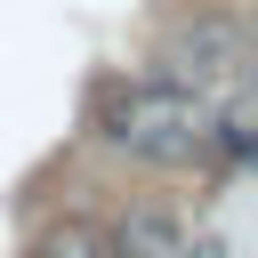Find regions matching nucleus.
Returning <instances> with one entry per match:
<instances>
[{
    "mask_svg": "<svg viewBox=\"0 0 258 258\" xmlns=\"http://www.w3.org/2000/svg\"><path fill=\"white\" fill-rule=\"evenodd\" d=\"M97 137L129 161H153V169H194L218 153V113L210 97L145 73V81H105L97 89Z\"/></svg>",
    "mask_w": 258,
    "mask_h": 258,
    "instance_id": "f257e3e1",
    "label": "nucleus"
},
{
    "mask_svg": "<svg viewBox=\"0 0 258 258\" xmlns=\"http://www.w3.org/2000/svg\"><path fill=\"white\" fill-rule=\"evenodd\" d=\"M161 81H177V89H194V97H242L250 89V40H242V24H226V16H194L169 48H161Z\"/></svg>",
    "mask_w": 258,
    "mask_h": 258,
    "instance_id": "f03ea898",
    "label": "nucleus"
},
{
    "mask_svg": "<svg viewBox=\"0 0 258 258\" xmlns=\"http://www.w3.org/2000/svg\"><path fill=\"white\" fill-rule=\"evenodd\" d=\"M185 250V234H177V218L169 210H121V226H113V250L105 258H177Z\"/></svg>",
    "mask_w": 258,
    "mask_h": 258,
    "instance_id": "7ed1b4c3",
    "label": "nucleus"
},
{
    "mask_svg": "<svg viewBox=\"0 0 258 258\" xmlns=\"http://www.w3.org/2000/svg\"><path fill=\"white\" fill-rule=\"evenodd\" d=\"M32 258H105V242H97L89 226H48V234L32 242Z\"/></svg>",
    "mask_w": 258,
    "mask_h": 258,
    "instance_id": "20e7f679",
    "label": "nucleus"
}]
</instances>
